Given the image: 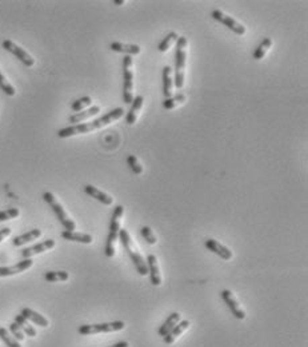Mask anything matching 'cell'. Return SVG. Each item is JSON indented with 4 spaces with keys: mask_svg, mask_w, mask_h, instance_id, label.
<instances>
[{
    "mask_svg": "<svg viewBox=\"0 0 308 347\" xmlns=\"http://www.w3.org/2000/svg\"><path fill=\"white\" fill-rule=\"evenodd\" d=\"M178 39H179V36H178V34L176 33H169L168 35L165 36L164 39L161 40L160 44H159V51L160 52H165V51H168L169 48H171V46L175 42H178Z\"/></svg>",
    "mask_w": 308,
    "mask_h": 347,
    "instance_id": "28",
    "label": "cell"
},
{
    "mask_svg": "<svg viewBox=\"0 0 308 347\" xmlns=\"http://www.w3.org/2000/svg\"><path fill=\"white\" fill-rule=\"evenodd\" d=\"M127 162H128L129 168H131V171H132L133 174H136V175L143 174V167H142V165L139 163V161H138L136 156H133V155H129V156L127 157Z\"/></svg>",
    "mask_w": 308,
    "mask_h": 347,
    "instance_id": "33",
    "label": "cell"
},
{
    "mask_svg": "<svg viewBox=\"0 0 308 347\" xmlns=\"http://www.w3.org/2000/svg\"><path fill=\"white\" fill-rule=\"evenodd\" d=\"M204 244L208 250L212 251L214 254L219 255V257L222 258V259H224V261H229V259L232 258V251L229 250L228 247L223 246L222 243H219L218 240L207 239Z\"/></svg>",
    "mask_w": 308,
    "mask_h": 347,
    "instance_id": "13",
    "label": "cell"
},
{
    "mask_svg": "<svg viewBox=\"0 0 308 347\" xmlns=\"http://www.w3.org/2000/svg\"><path fill=\"white\" fill-rule=\"evenodd\" d=\"M126 323L123 321H115V322L97 323V325H83L78 331L82 335H93L100 333H116V331H122Z\"/></svg>",
    "mask_w": 308,
    "mask_h": 347,
    "instance_id": "6",
    "label": "cell"
},
{
    "mask_svg": "<svg viewBox=\"0 0 308 347\" xmlns=\"http://www.w3.org/2000/svg\"><path fill=\"white\" fill-rule=\"evenodd\" d=\"M147 267H148V274H150V278H151V283H152L154 286H160L161 276H160V270H159V265H158V258L152 254L148 255Z\"/></svg>",
    "mask_w": 308,
    "mask_h": 347,
    "instance_id": "14",
    "label": "cell"
},
{
    "mask_svg": "<svg viewBox=\"0 0 308 347\" xmlns=\"http://www.w3.org/2000/svg\"><path fill=\"white\" fill-rule=\"evenodd\" d=\"M0 88H2V91H3L6 95H8V97H14L15 93H16L15 87L12 86L11 83L8 82L7 78L2 74V71H0Z\"/></svg>",
    "mask_w": 308,
    "mask_h": 347,
    "instance_id": "31",
    "label": "cell"
},
{
    "mask_svg": "<svg viewBox=\"0 0 308 347\" xmlns=\"http://www.w3.org/2000/svg\"><path fill=\"white\" fill-rule=\"evenodd\" d=\"M15 323H16V325L22 329L23 333L27 334V336L35 338L36 330L33 329V326H31V323H29L28 321L23 317V315H16V318H15Z\"/></svg>",
    "mask_w": 308,
    "mask_h": 347,
    "instance_id": "25",
    "label": "cell"
},
{
    "mask_svg": "<svg viewBox=\"0 0 308 347\" xmlns=\"http://www.w3.org/2000/svg\"><path fill=\"white\" fill-rule=\"evenodd\" d=\"M222 298L223 301L226 302V304L228 306L229 311L232 312V315L236 319H244L246 318V311H244L240 303L237 302V299L233 297V294L229 290H223L222 291Z\"/></svg>",
    "mask_w": 308,
    "mask_h": 347,
    "instance_id": "10",
    "label": "cell"
},
{
    "mask_svg": "<svg viewBox=\"0 0 308 347\" xmlns=\"http://www.w3.org/2000/svg\"><path fill=\"white\" fill-rule=\"evenodd\" d=\"M43 199L47 202V203H48V206L52 208V211L55 212L56 218L59 219V222H60L61 226L64 227L65 231H75L76 230L75 222H74L72 219H70V216L67 215V212L64 211L63 206H61V204L56 201V198H55L54 194L52 193H44L43 194Z\"/></svg>",
    "mask_w": 308,
    "mask_h": 347,
    "instance_id": "5",
    "label": "cell"
},
{
    "mask_svg": "<svg viewBox=\"0 0 308 347\" xmlns=\"http://www.w3.org/2000/svg\"><path fill=\"white\" fill-rule=\"evenodd\" d=\"M54 247H55V240L47 239V240H44V242H42V243L35 244V246L28 247V248H24V250L22 251V257L24 258V259H29V258L33 257V255L42 254V253H44V251L51 250V248H54Z\"/></svg>",
    "mask_w": 308,
    "mask_h": 347,
    "instance_id": "12",
    "label": "cell"
},
{
    "mask_svg": "<svg viewBox=\"0 0 308 347\" xmlns=\"http://www.w3.org/2000/svg\"><path fill=\"white\" fill-rule=\"evenodd\" d=\"M108 347H129V344H128V342H118V343H115V344H112V346H108Z\"/></svg>",
    "mask_w": 308,
    "mask_h": 347,
    "instance_id": "38",
    "label": "cell"
},
{
    "mask_svg": "<svg viewBox=\"0 0 308 347\" xmlns=\"http://www.w3.org/2000/svg\"><path fill=\"white\" fill-rule=\"evenodd\" d=\"M40 236H42V231H40L39 229L31 230V231L23 234V235L16 236V238L12 240V244H14L15 247H20V246H23V244L28 243V242H32V240L38 239V238H40Z\"/></svg>",
    "mask_w": 308,
    "mask_h": 347,
    "instance_id": "22",
    "label": "cell"
},
{
    "mask_svg": "<svg viewBox=\"0 0 308 347\" xmlns=\"http://www.w3.org/2000/svg\"><path fill=\"white\" fill-rule=\"evenodd\" d=\"M114 3L118 4V6H120V4H124V0H115Z\"/></svg>",
    "mask_w": 308,
    "mask_h": 347,
    "instance_id": "39",
    "label": "cell"
},
{
    "mask_svg": "<svg viewBox=\"0 0 308 347\" xmlns=\"http://www.w3.org/2000/svg\"><path fill=\"white\" fill-rule=\"evenodd\" d=\"M123 108H115L112 111H110L108 114H106L101 118L96 119L91 123H80V124H75V125H70V127H65V129H61L59 133H57V136L59 138H70V136L74 135H79V134H86L90 133L92 130H97L101 129L104 125L110 124L114 120H118L123 116Z\"/></svg>",
    "mask_w": 308,
    "mask_h": 347,
    "instance_id": "1",
    "label": "cell"
},
{
    "mask_svg": "<svg viewBox=\"0 0 308 347\" xmlns=\"http://www.w3.org/2000/svg\"><path fill=\"white\" fill-rule=\"evenodd\" d=\"M10 331H11L12 336H14L15 339L19 340V342L24 339V333H23L22 329H20V327H19V326L15 322L10 325Z\"/></svg>",
    "mask_w": 308,
    "mask_h": 347,
    "instance_id": "36",
    "label": "cell"
},
{
    "mask_svg": "<svg viewBox=\"0 0 308 347\" xmlns=\"http://www.w3.org/2000/svg\"><path fill=\"white\" fill-rule=\"evenodd\" d=\"M180 321V314L179 312H172L171 315H169L168 318H167V321H165L163 325L159 327V335L160 336H165L167 334L171 331L172 329H174V326H176L178 323H179Z\"/></svg>",
    "mask_w": 308,
    "mask_h": 347,
    "instance_id": "24",
    "label": "cell"
},
{
    "mask_svg": "<svg viewBox=\"0 0 308 347\" xmlns=\"http://www.w3.org/2000/svg\"><path fill=\"white\" fill-rule=\"evenodd\" d=\"M70 275L69 272L65 271H48L46 272V275H44V279L47 280V282H65V280H69Z\"/></svg>",
    "mask_w": 308,
    "mask_h": 347,
    "instance_id": "27",
    "label": "cell"
},
{
    "mask_svg": "<svg viewBox=\"0 0 308 347\" xmlns=\"http://www.w3.org/2000/svg\"><path fill=\"white\" fill-rule=\"evenodd\" d=\"M84 193H86L87 195H90L91 198H93V199H96L97 202L106 204V206H111V204L114 203V198H111L108 194L103 193V191L97 190L96 187L91 186V184L84 186Z\"/></svg>",
    "mask_w": 308,
    "mask_h": 347,
    "instance_id": "15",
    "label": "cell"
},
{
    "mask_svg": "<svg viewBox=\"0 0 308 347\" xmlns=\"http://www.w3.org/2000/svg\"><path fill=\"white\" fill-rule=\"evenodd\" d=\"M19 215H20L19 208H8V210L0 211V222H6V220H10V219L18 218Z\"/></svg>",
    "mask_w": 308,
    "mask_h": 347,
    "instance_id": "34",
    "label": "cell"
},
{
    "mask_svg": "<svg viewBox=\"0 0 308 347\" xmlns=\"http://www.w3.org/2000/svg\"><path fill=\"white\" fill-rule=\"evenodd\" d=\"M188 327H190V322H188V321H182V322H179L176 326H174V329H172L167 335L163 336L164 343H167V344L174 343L176 338L182 335V334L188 329Z\"/></svg>",
    "mask_w": 308,
    "mask_h": 347,
    "instance_id": "17",
    "label": "cell"
},
{
    "mask_svg": "<svg viewBox=\"0 0 308 347\" xmlns=\"http://www.w3.org/2000/svg\"><path fill=\"white\" fill-rule=\"evenodd\" d=\"M10 234H11V229H8V227L0 230V242L6 239L7 236H10Z\"/></svg>",
    "mask_w": 308,
    "mask_h": 347,
    "instance_id": "37",
    "label": "cell"
},
{
    "mask_svg": "<svg viewBox=\"0 0 308 347\" xmlns=\"http://www.w3.org/2000/svg\"><path fill=\"white\" fill-rule=\"evenodd\" d=\"M171 67L169 66H165L163 68V93H164L165 99H169L172 98V88H174V82H172L171 78Z\"/></svg>",
    "mask_w": 308,
    "mask_h": 347,
    "instance_id": "23",
    "label": "cell"
},
{
    "mask_svg": "<svg viewBox=\"0 0 308 347\" xmlns=\"http://www.w3.org/2000/svg\"><path fill=\"white\" fill-rule=\"evenodd\" d=\"M119 238H120V242H122L123 247L126 248V251L128 253L131 261L133 262V265L136 267L138 272L140 275H147L148 274V267H147V262H144V258L138 253L136 247L133 246V242L129 236L128 231L127 230H120L119 231Z\"/></svg>",
    "mask_w": 308,
    "mask_h": 347,
    "instance_id": "2",
    "label": "cell"
},
{
    "mask_svg": "<svg viewBox=\"0 0 308 347\" xmlns=\"http://www.w3.org/2000/svg\"><path fill=\"white\" fill-rule=\"evenodd\" d=\"M184 102H186V95H184V93H178L176 97L165 99V101L163 102V107H164L165 110H172V108H175L178 104H182L184 103Z\"/></svg>",
    "mask_w": 308,
    "mask_h": 347,
    "instance_id": "29",
    "label": "cell"
},
{
    "mask_svg": "<svg viewBox=\"0 0 308 347\" xmlns=\"http://www.w3.org/2000/svg\"><path fill=\"white\" fill-rule=\"evenodd\" d=\"M131 66H132V57L124 56L123 57V76H124V87H123V99L127 104H131L133 101L132 88H133V74L131 71Z\"/></svg>",
    "mask_w": 308,
    "mask_h": 347,
    "instance_id": "7",
    "label": "cell"
},
{
    "mask_svg": "<svg viewBox=\"0 0 308 347\" xmlns=\"http://www.w3.org/2000/svg\"><path fill=\"white\" fill-rule=\"evenodd\" d=\"M61 238L65 240H70V242H79V243L90 244L92 243L93 238L90 234H83V233H76V231H63L61 233Z\"/></svg>",
    "mask_w": 308,
    "mask_h": 347,
    "instance_id": "18",
    "label": "cell"
},
{
    "mask_svg": "<svg viewBox=\"0 0 308 347\" xmlns=\"http://www.w3.org/2000/svg\"><path fill=\"white\" fill-rule=\"evenodd\" d=\"M212 18L215 19V20H218V22L223 23V24L226 25V27H228L232 33H235L236 35H244L246 34V27H244L242 23L236 22L235 19H232L231 16H228V15H226L224 12H222L220 10H215V11H212Z\"/></svg>",
    "mask_w": 308,
    "mask_h": 347,
    "instance_id": "9",
    "label": "cell"
},
{
    "mask_svg": "<svg viewBox=\"0 0 308 347\" xmlns=\"http://www.w3.org/2000/svg\"><path fill=\"white\" fill-rule=\"evenodd\" d=\"M3 48L6 51H8V52H11L12 55H15V56L18 57L19 60L22 61L24 66H27V67H32V66L35 65V59H33L27 51L23 50L22 47H19L18 44H15L12 40H4Z\"/></svg>",
    "mask_w": 308,
    "mask_h": 347,
    "instance_id": "8",
    "label": "cell"
},
{
    "mask_svg": "<svg viewBox=\"0 0 308 347\" xmlns=\"http://www.w3.org/2000/svg\"><path fill=\"white\" fill-rule=\"evenodd\" d=\"M187 38L180 36L178 42H176V61H175V80L174 84L176 88H183L184 86V68H186V59H187Z\"/></svg>",
    "mask_w": 308,
    "mask_h": 347,
    "instance_id": "3",
    "label": "cell"
},
{
    "mask_svg": "<svg viewBox=\"0 0 308 347\" xmlns=\"http://www.w3.org/2000/svg\"><path fill=\"white\" fill-rule=\"evenodd\" d=\"M140 234H142V236H143L144 239L147 240L150 244H155L158 242V240H156V236H155V234L152 233V230H151L148 226H143V227L140 229Z\"/></svg>",
    "mask_w": 308,
    "mask_h": 347,
    "instance_id": "35",
    "label": "cell"
},
{
    "mask_svg": "<svg viewBox=\"0 0 308 347\" xmlns=\"http://www.w3.org/2000/svg\"><path fill=\"white\" fill-rule=\"evenodd\" d=\"M143 102H144L143 97H142V95H138V97L132 101V103H131L129 112L127 114V123H128L129 125H132L136 123L140 110H142V107H143Z\"/></svg>",
    "mask_w": 308,
    "mask_h": 347,
    "instance_id": "16",
    "label": "cell"
},
{
    "mask_svg": "<svg viewBox=\"0 0 308 347\" xmlns=\"http://www.w3.org/2000/svg\"><path fill=\"white\" fill-rule=\"evenodd\" d=\"M0 339L7 344V347H22L19 343V340H16L14 336L10 335V333L4 327H0Z\"/></svg>",
    "mask_w": 308,
    "mask_h": 347,
    "instance_id": "30",
    "label": "cell"
},
{
    "mask_svg": "<svg viewBox=\"0 0 308 347\" xmlns=\"http://www.w3.org/2000/svg\"><path fill=\"white\" fill-rule=\"evenodd\" d=\"M99 112H100V107H99V106H92V107L88 108V110H84V111L76 112V114L71 115V116H70V123H72L74 125L79 124L83 120H86V119L91 118V116L99 114Z\"/></svg>",
    "mask_w": 308,
    "mask_h": 347,
    "instance_id": "19",
    "label": "cell"
},
{
    "mask_svg": "<svg viewBox=\"0 0 308 347\" xmlns=\"http://www.w3.org/2000/svg\"><path fill=\"white\" fill-rule=\"evenodd\" d=\"M91 104H92V99H91L90 97H83V98H80V99H78V101L74 102V103H72V106H71V108H72V111L80 112L82 110H84L86 107L91 106Z\"/></svg>",
    "mask_w": 308,
    "mask_h": 347,
    "instance_id": "32",
    "label": "cell"
},
{
    "mask_svg": "<svg viewBox=\"0 0 308 347\" xmlns=\"http://www.w3.org/2000/svg\"><path fill=\"white\" fill-rule=\"evenodd\" d=\"M20 315H23L27 321H31V322L40 326V327H47V326H48V319L44 318L43 315H40L39 312L33 311V310H31V308L28 307L23 308Z\"/></svg>",
    "mask_w": 308,
    "mask_h": 347,
    "instance_id": "20",
    "label": "cell"
},
{
    "mask_svg": "<svg viewBox=\"0 0 308 347\" xmlns=\"http://www.w3.org/2000/svg\"><path fill=\"white\" fill-rule=\"evenodd\" d=\"M110 48H111L112 51H116V52L127 54L128 56L140 54V47L136 46V44H124L120 43V42H114V43L110 44Z\"/></svg>",
    "mask_w": 308,
    "mask_h": 347,
    "instance_id": "21",
    "label": "cell"
},
{
    "mask_svg": "<svg viewBox=\"0 0 308 347\" xmlns=\"http://www.w3.org/2000/svg\"><path fill=\"white\" fill-rule=\"evenodd\" d=\"M124 214V207L123 206H116L112 214L111 223H110V233L107 236V243H106V255L108 258H112L115 255V242L119 238V231H120V220Z\"/></svg>",
    "mask_w": 308,
    "mask_h": 347,
    "instance_id": "4",
    "label": "cell"
},
{
    "mask_svg": "<svg viewBox=\"0 0 308 347\" xmlns=\"http://www.w3.org/2000/svg\"><path fill=\"white\" fill-rule=\"evenodd\" d=\"M271 47H272V40L269 39V38H265L262 43L259 44L258 48L255 50V52H254L255 60H260V59H263V57L265 56V54L268 52V50L271 48Z\"/></svg>",
    "mask_w": 308,
    "mask_h": 347,
    "instance_id": "26",
    "label": "cell"
},
{
    "mask_svg": "<svg viewBox=\"0 0 308 347\" xmlns=\"http://www.w3.org/2000/svg\"><path fill=\"white\" fill-rule=\"evenodd\" d=\"M33 261L29 259H23L22 262H19L16 265L10 266V267H0V276H11L16 275L19 272H23L25 270H28L29 267H32Z\"/></svg>",
    "mask_w": 308,
    "mask_h": 347,
    "instance_id": "11",
    "label": "cell"
}]
</instances>
